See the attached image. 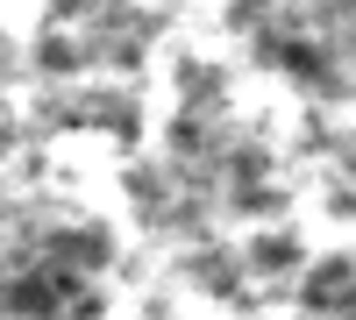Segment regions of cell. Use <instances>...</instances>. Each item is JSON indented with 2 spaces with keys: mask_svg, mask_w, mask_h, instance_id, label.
Segmentation results:
<instances>
[{
  "mask_svg": "<svg viewBox=\"0 0 356 320\" xmlns=\"http://www.w3.org/2000/svg\"><path fill=\"white\" fill-rule=\"evenodd\" d=\"M349 292H356V271H349V264H328V271L307 278V299H314V306H349Z\"/></svg>",
  "mask_w": 356,
  "mask_h": 320,
  "instance_id": "obj_1",
  "label": "cell"
}]
</instances>
